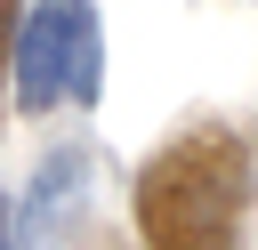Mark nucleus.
<instances>
[{
	"mask_svg": "<svg viewBox=\"0 0 258 250\" xmlns=\"http://www.w3.org/2000/svg\"><path fill=\"white\" fill-rule=\"evenodd\" d=\"M105 89V32H97V0H40L24 16L16 40V105L48 113V105H97Z\"/></svg>",
	"mask_w": 258,
	"mask_h": 250,
	"instance_id": "f03ea898",
	"label": "nucleus"
},
{
	"mask_svg": "<svg viewBox=\"0 0 258 250\" xmlns=\"http://www.w3.org/2000/svg\"><path fill=\"white\" fill-rule=\"evenodd\" d=\"M81 194H89V145H56L32 169V194L16 210V250H56L81 218Z\"/></svg>",
	"mask_w": 258,
	"mask_h": 250,
	"instance_id": "7ed1b4c3",
	"label": "nucleus"
},
{
	"mask_svg": "<svg viewBox=\"0 0 258 250\" xmlns=\"http://www.w3.org/2000/svg\"><path fill=\"white\" fill-rule=\"evenodd\" d=\"M242 194H250L242 129L202 121L137 169V234H145V250H234Z\"/></svg>",
	"mask_w": 258,
	"mask_h": 250,
	"instance_id": "f257e3e1",
	"label": "nucleus"
},
{
	"mask_svg": "<svg viewBox=\"0 0 258 250\" xmlns=\"http://www.w3.org/2000/svg\"><path fill=\"white\" fill-rule=\"evenodd\" d=\"M16 40H24V16H16V0H0V89L16 81Z\"/></svg>",
	"mask_w": 258,
	"mask_h": 250,
	"instance_id": "20e7f679",
	"label": "nucleus"
},
{
	"mask_svg": "<svg viewBox=\"0 0 258 250\" xmlns=\"http://www.w3.org/2000/svg\"><path fill=\"white\" fill-rule=\"evenodd\" d=\"M0 250H16V218H8V202H0Z\"/></svg>",
	"mask_w": 258,
	"mask_h": 250,
	"instance_id": "39448f33",
	"label": "nucleus"
}]
</instances>
